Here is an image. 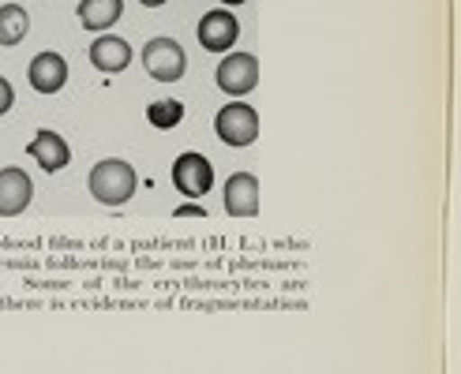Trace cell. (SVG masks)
Masks as SVG:
<instances>
[{"instance_id":"10","label":"cell","mask_w":461,"mask_h":374,"mask_svg":"<svg viewBox=\"0 0 461 374\" xmlns=\"http://www.w3.org/2000/svg\"><path fill=\"white\" fill-rule=\"evenodd\" d=\"M27 79H31V86H34L38 94H57V90H64V83H68V60H64L60 53H53V49H45V53H38V57L31 60Z\"/></svg>"},{"instance_id":"16","label":"cell","mask_w":461,"mask_h":374,"mask_svg":"<svg viewBox=\"0 0 461 374\" xmlns=\"http://www.w3.org/2000/svg\"><path fill=\"white\" fill-rule=\"evenodd\" d=\"M176 218H206V206H199V202H184V206H176L173 209Z\"/></svg>"},{"instance_id":"18","label":"cell","mask_w":461,"mask_h":374,"mask_svg":"<svg viewBox=\"0 0 461 374\" xmlns=\"http://www.w3.org/2000/svg\"><path fill=\"white\" fill-rule=\"evenodd\" d=\"M221 4H229V8H237V4H244V0H221Z\"/></svg>"},{"instance_id":"9","label":"cell","mask_w":461,"mask_h":374,"mask_svg":"<svg viewBox=\"0 0 461 374\" xmlns=\"http://www.w3.org/2000/svg\"><path fill=\"white\" fill-rule=\"evenodd\" d=\"M90 64H95L102 76H117L131 64V45L117 34H98L90 41Z\"/></svg>"},{"instance_id":"15","label":"cell","mask_w":461,"mask_h":374,"mask_svg":"<svg viewBox=\"0 0 461 374\" xmlns=\"http://www.w3.org/2000/svg\"><path fill=\"white\" fill-rule=\"evenodd\" d=\"M12 105H15V90H12V83L5 76H0V116H5Z\"/></svg>"},{"instance_id":"6","label":"cell","mask_w":461,"mask_h":374,"mask_svg":"<svg viewBox=\"0 0 461 374\" xmlns=\"http://www.w3.org/2000/svg\"><path fill=\"white\" fill-rule=\"evenodd\" d=\"M199 45L206 53H229L237 45V38H240V22H237V15L233 12H225V8H218V12H206L203 19H199Z\"/></svg>"},{"instance_id":"1","label":"cell","mask_w":461,"mask_h":374,"mask_svg":"<svg viewBox=\"0 0 461 374\" xmlns=\"http://www.w3.org/2000/svg\"><path fill=\"white\" fill-rule=\"evenodd\" d=\"M86 187L102 206H124L135 195V187H140V176H135V169L128 165V161L105 157V161H98V165L90 169Z\"/></svg>"},{"instance_id":"7","label":"cell","mask_w":461,"mask_h":374,"mask_svg":"<svg viewBox=\"0 0 461 374\" xmlns=\"http://www.w3.org/2000/svg\"><path fill=\"white\" fill-rule=\"evenodd\" d=\"M34 199V183L19 165L0 169V218H19Z\"/></svg>"},{"instance_id":"4","label":"cell","mask_w":461,"mask_h":374,"mask_svg":"<svg viewBox=\"0 0 461 374\" xmlns=\"http://www.w3.org/2000/svg\"><path fill=\"white\" fill-rule=\"evenodd\" d=\"M218 86L229 94V98H244V94H251L259 86V60L251 53H229L218 72H214Z\"/></svg>"},{"instance_id":"13","label":"cell","mask_w":461,"mask_h":374,"mask_svg":"<svg viewBox=\"0 0 461 374\" xmlns=\"http://www.w3.org/2000/svg\"><path fill=\"white\" fill-rule=\"evenodd\" d=\"M31 31V15L19 4H0V45H19Z\"/></svg>"},{"instance_id":"11","label":"cell","mask_w":461,"mask_h":374,"mask_svg":"<svg viewBox=\"0 0 461 374\" xmlns=\"http://www.w3.org/2000/svg\"><path fill=\"white\" fill-rule=\"evenodd\" d=\"M27 154L38 161V165L45 169V173H60L68 161H72V147L64 143V135H57V131H38L34 138H31V147H27Z\"/></svg>"},{"instance_id":"5","label":"cell","mask_w":461,"mask_h":374,"mask_svg":"<svg viewBox=\"0 0 461 374\" xmlns=\"http://www.w3.org/2000/svg\"><path fill=\"white\" fill-rule=\"evenodd\" d=\"M173 187H176L180 195H188V199L206 195L214 187V165L203 154H195V150L180 154L173 161Z\"/></svg>"},{"instance_id":"3","label":"cell","mask_w":461,"mask_h":374,"mask_svg":"<svg viewBox=\"0 0 461 374\" xmlns=\"http://www.w3.org/2000/svg\"><path fill=\"white\" fill-rule=\"evenodd\" d=\"M143 67H147V76L158 79V83H176L184 76V67H188V57H184L180 41H173V38H150L143 45Z\"/></svg>"},{"instance_id":"14","label":"cell","mask_w":461,"mask_h":374,"mask_svg":"<svg viewBox=\"0 0 461 374\" xmlns=\"http://www.w3.org/2000/svg\"><path fill=\"white\" fill-rule=\"evenodd\" d=\"M147 120H150L154 128H161V131H169V128H176V124L184 120V105L173 102V98L154 102V105H147Z\"/></svg>"},{"instance_id":"2","label":"cell","mask_w":461,"mask_h":374,"mask_svg":"<svg viewBox=\"0 0 461 374\" xmlns=\"http://www.w3.org/2000/svg\"><path fill=\"white\" fill-rule=\"evenodd\" d=\"M214 131L225 147H251L259 138V112L244 102L221 105V112L214 116Z\"/></svg>"},{"instance_id":"12","label":"cell","mask_w":461,"mask_h":374,"mask_svg":"<svg viewBox=\"0 0 461 374\" xmlns=\"http://www.w3.org/2000/svg\"><path fill=\"white\" fill-rule=\"evenodd\" d=\"M76 15H79V22L86 31L102 34V31H109L113 22L124 15V0H79Z\"/></svg>"},{"instance_id":"8","label":"cell","mask_w":461,"mask_h":374,"mask_svg":"<svg viewBox=\"0 0 461 374\" xmlns=\"http://www.w3.org/2000/svg\"><path fill=\"white\" fill-rule=\"evenodd\" d=\"M225 214L256 218L259 214V180L251 173H233L225 180Z\"/></svg>"},{"instance_id":"17","label":"cell","mask_w":461,"mask_h":374,"mask_svg":"<svg viewBox=\"0 0 461 374\" xmlns=\"http://www.w3.org/2000/svg\"><path fill=\"white\" fill-rule=\"evenodd\" d=\"M140 4H143V8H161L166 0H140Z\"/></svg>"}]
</instances>
